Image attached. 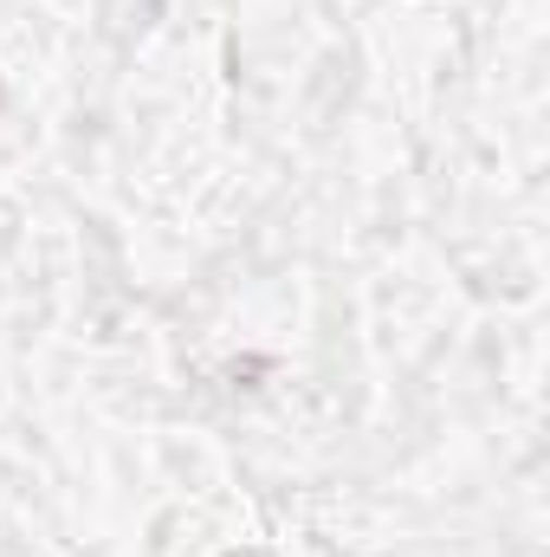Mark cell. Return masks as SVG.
Here are the masks:
<instances>
[{
    "label": "cell",
    "mask_w": 550,
    "mask_h": 557,
    "mask_svg": "<svg viewBox=\"0 0 550 557\" xmlns=\"http://www.w3.org/2000/svg\"><path fill=\"white\" fill-rule=\"evenodd\" d=\"M0 104H7V91H0Z\"/></svg>",
    "instance_id": "1"
}]
</instances>
